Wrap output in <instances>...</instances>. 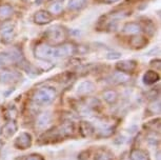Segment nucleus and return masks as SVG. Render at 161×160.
Returning <instances> with one entry per match:
<instances>
[{
    "label": "nucleus",
    "instance_id": "20e7f679",
    "mask_svg": "<svg viewBox=\"0 0 161 160\" xmlns=\"http://www.w3.org/2000/svg\"><path fill=\"white\" fill-rule=\"evenodd\" d=\"M21 60H22V56L19 51H5V52L0 53V68L15 64L17 62H20Z\"/></svg>",
    "mask_w": 161,
    "mask_h": 160
},
{
    "label": "nucleus",
    "instance_id": "5701e85b",
    "mask_svg": "<svg viewBox=\"0 0 161 160\" xmlns=\"http://www.w3.org/2000/svg\"><path fill=\"white\" fill-rule=\"evenodd\" d=\"M94 160H114V155L108 151L101 150L96 153Z\"/></svg>",
    "mask_w": 161,
    "mask_h": 160
},
{
    "label": "nucleus",
    "instance_id": "7c9ffc66",
    "mask_svg": "<svg viewBox=\"0 0 161 160\" xmlns=\"http://www.w3.org/2000/svg\"><path fill=\"white\" fill-rule=\"evenodd\" d=\"M118 0H104V2L106 3H114V2H117Z\"/></svg>",
    "mask_w": 161,
    "mask_h": 160
},
{
    "label": "nucleus",
    "instance_id": "39448f33",
    "mask_svg": "<svg viewBox=\"0 0 161 160\" xmlns=\"http://www.w3.org/2000/svg\"><path fill=\"white\" fill-rule=\"evenodd\" d=\"M32 135L28 132H22L16 137L14 141V146L17 150H26L32 146Z\"/></svg>",
    "mask_w": 161,
    "mask_h": 160
},
{
    "label": "nucleus",
    "instance_id": "b1692460",
    "mask_svg": "<svg viewBox=\"0 0 161 160\" xmlns=\"http://www.w3.org/2000/svg\"><path fill=\"white\" fill-rule=\"evenodd\" d=\"M50 12L51 14H60L63 10V3L62 1H60V0H56V1H54L53 3L50 5Z\"/></svg>",
    "mask_w": 161,
    "mask_h": 160
},
{
    "label": "nucleus",
    "instance_id": "a211bd4d",
    "mask_svg": "<svg viewBox=\"0 0 161 160\" xmlns=\"http://www.w3.org/2000/svg\"><path fill=\"white\" fill-rule=\"evenodd\" d=\"M112 79H113V82L117 83V84H123V83H126L130 81V76L125 73H122V72H116V73L113 74L112 76Z\"/></svg>",
    "mask_w": 161,
    "mask_h": 160
},
{
    "label": "nucleus",
    "instance_id": "a878e982",
    "mask_svg": "<svg viewBox=\"0 0 161 160\" xmlns=\"http://www.w3.org/2000/svg\"><path fill=\"white\" fill-rule=\"evenodd\" d=\"M160 100L158 99L156 101H153L148 105V110H150L153 114H159L160 113Z\"/></svg>",
    "mask_w": 161,
    "mask_h": 160
},
{
    "label": "nucleus",
    "instance_id": "ddd939ff",
    "mask_svg": "<svg viewBox=\"0 0 161 160\" xmlns=\"http://www.w3.org/2000/svg\"><path fill=\"white\" fill-rule=\"evenodd\" d=\"M1 133H2V136L4 138H11L13 137L15 133L17 132V124L15 121H8V123L2 126V130H1Z\"/></svg>",
    "mask_w": 161,
    "mask_h": 160
},
{
    "label": "nucleus",
    "instance_id": "bb28decb",
    "mask_svg": "<svg viewBox=\"0 0 161 160\" xmlns=\"http://www.w3.org/2000/svg\"><path fill=\"white\" fill-rule=\"evenodd\" d=\"M4 117L8 121H14L15 118L17 117V111L15 108H8V111H5Z\"/></svg>",
    "mask_w": 161,
    "mask_h": 160
},
{
    "label": "nucleus",
    "instance_id": "393cba45",
    "mask_svg": "<svg viewBox=\"0 0 161 160\" xmlns=\"http://www.w3.org/2000/svg\"><path fill=\"white\" fill-rule=\"evenodd\" d=\"M113 133H114L113 126H110V125L102 126V128L99 130V136H100V137H110V136H112Z\"/></svg>",
    "mask_w": 161,
    "mask_h": 160
},
{
    "label": "nucleus",
    "instance_id": "f257e3e1",
    "mask_svg": "<svg viewBox=\"0 0 161 160\" xmlns=\"http://www.w3.org/2000/svg\"><path fill=\"white\" fill-rule=\"evenodd\" d=\"M35 56L41 60H54L73 56L76 54V47L73 43H63L59 47H52L47 43H40L35 47Z\"/></svg>",
    "mask_w": 161,
    "mask_h": 160
},
{
    "label": "nucleus",
    "instance_id": "aec40b11",
    "mask_svg": "<svg viewBox=\"0 0 161 160\" xmlns=\"http://www.w3.org/2000/svg\"><path fill=\"white\" fill-rule=\"evenodd\" d=\"M102 97H103V100H104L106 103H110V104H113L118 100L117 92L116 91H113V90L105 91V92L103 93Z\"/></svg>",
    "mask_w": 161,
    "mask_h": 160
},
{
    "label": "nucleus",
    "instance_id": "2f4dec72",
    "mask_svg": "<svg viewBox=\"0 0 161 160\" xmlns=\"http://www.w3.org/2000/svg\"><path fill=\"white\" fill-rule=\"evenodd\" d=\"M24 1H29V0H24Z\"/></svg>",
    "mask_w": 161,
    "mask_h": 160
},
{
    "label": "nucleus",
    "instance_id": "c756f323",
    "mask_svg": "<svg viewBox=\"0 0 161 160\" xmlns=\"http://www.w3.org/2000/svg\"><path fill=\"white\" fill-rule=\"evenodd\" d=\"M160 154H161L160 150H158V151H157V153H156V159H157V160H161V159H160Z\"/></svg>",
    "mask_w": 161,
    "mask_h": 160
},
{
    "label": "nucleus",
    "instance_id": "4be33fe9",
    "mask_svg": "<svg viewBox=\"0 0 161 160\" xmlns=\"http://www.w3.org/2000/svg\"><path fill=\"white\" fill-rule=\"evenodd\" d=\"M87 0H69V8L73 11H80L86 7Z\"/></svg>",
    "mask_w": 161,
    "mask_h": 160
},
{
    "label": "nucleus",
    "instance_id": "412c9836",
    "mask_svg": "<svg viewBox=\"0 0 161 160\" xmlns=\"http://www.w3.org/2000/svg\"><path fill=\"white\" fill-rule=\"evenodd\" d=\"M130 43L135 49H141V47H144L147 44V40L142 36H135V37L130 39Z\"/></svg>",
    "mask_w": 161,
    "mask_h": 160
},
{
    "label": "nucleus",
    "instance_id": "dca6fc26",
    "mask_svg": "<svg viewBox=\"0 0 161 160\" xmlns=\"http://www.w3.org/2000/svg\"><path fill=\"white\" fill-rule=\"evenodd\" d=\"M141 25L137 22H127L123 26V32L129 35H137L139 33H141Z\"/></svg>",
    "mask_w": 161,
    "mask_h": 160
},
{
    "label": "nucleus",
    "instance_id": "2eb2a0df",
    "mask_svg": "<svg viewBox=\"0 0 161 160\" xmlns=\"http://www.w3.org/2000/svg\"><path fill=\"white\" fill-rule=\"evenodd\" d=\"M159 78V74L156 71H147L144 73L142 80H143V83L147 84V86H153V84L158 82Z\"/></svg>",
    "mask_w": 161,
    "mask_h": 160
},
{
    "label": "nucleus",
    "instance_id": "f8f14e48",
    "mask_svg": "<svg viewBox=\"0 0 161 160\" xmlns=\"http://www.w3.org/2000/svg\"><path fill=\"white\" fill-rule=\"evenodd\" d=\"M79 133L83 138H89L95 133V128L90 121H81L79 123Z\"/></svg>",
    "mask_w": 161,
    "mask_h": 160
},
{
    "label": "nucleus",
    "instance_id": "cd10ccee",
    "mask_svg": "<svg viewBox=\"0 0 161 160\" xmlns=\"http://www.w3.org/2000/svg\"><path fill=\"white\" fill-rule=\"evenodd\" d=\"M120 57H121V54H120V53H117V52H111V53H108V54H106V58L110 59V60L119 59Z\"/></svg>",
    "mask_w": 161,
    "mask_h": 160
},
{
    "label": "nucleus",
    "instance_id": "1a4fd4ad",
    "mask_svg": "<svg viewBox=\"0 0 161 160\" xmlns=\"http://www.w3.org/2000/svg\"><path fill=\"white\" fill-rule=\"evenodd\" d=\"M52 19H53V16H52L51 13H48L47 11H38L36 12L35 15H34V21L35 23H37L39 25H47L50 23Z\"/></svg>",
    "mask_w": 161,
    "mask_h": 160
},
{
    "label": "nucleus",
    "instance_id": "f03ea898",
    "mask_svg": "<svg viewBox=\"0 0 161 160\" xmlns=\"http://www.w3.org/2000/svg\"><path fill=\"white\" fill-rule=\"evenodd\" d=\"M56 96H57V92L54 87L45 86L39 89L35 93L34 96H33V100H34L36 104L43 107V105L51 104L52 102L55 100Z\"/></svg>",
    "mask_w": 161,
    "mask_h": 160
},
{
    "label": "nucleus",
    "instance_id": "0eeeda50",
    "mask_svg": "<svg viewBox=\"0 0 161 160\" xmlns=\"http://www.w3.org/2000/svg\"><path fill=\"white\" fill-rule=\"evenodd\" d=\"M0 35L2 37V40H3L5 43H8L13 40L14 35H15V30H14V25L10 22H5L3 25L0 29Z\"/></svg>",
    "mask_w": 161,
    "mask_h": 160
},
{
    "label": "nucleus",
    "instance_id": "4468645a",
    "mask_svg": "<svg viewBox=\"0 0 161 160\" xmlns=\"http://www.w3.org/2000/svg\"><path fill=\"white\" fill-rule=\"evenodd\" d=\"M52 121V115L48 112H44V113H41L40 115L37 117V120H36V126L38 129H44L45 126H47Z\"/></svg>",
    "mask_w": 161,
    "mask_h": 160
},
{
    "label": "nucleus",
    "instance_id": "9b49d317",
    "mask_svg": "<svg viewBox=\"0 0 161 160\" xmlns=\"http://www.w3.org/2000/svg\"><path fill=\"white\" fill-rule=\"evenodd\" d=\"M95 91V84L90 80L81 81L77 86V93L79 95H89Z\"/></svg>",
    "mask_w": 161,
    "mask_h": 160
},
{
    "label": "nucleus",
    "instance_id": "7ed1b4c3",
    "mask_svg": "<svg viewBox=\"0 0 161 160\" xmlns=\"http://www.w3.org/2000/svg\"><path fill=\"white\" fill-rule=\"evenodd\" d=\"M44 35L45 38L53 44L61 43L62 41H64V39L66 37L65 30L60 25H54L52 28L47 29V31L45 32Z\"/></svg>",
    "mask_w": 161,
    "mask_h": 160
},
{
    "label": "nucleus",
    "instance_id": "6ab92c4d",
    "mask_svg": "<svg viewBox=\"0 0 161 160\" xmlns=\"http://www.w3.org/2000/svg\"><path fill=\"white\" fill-rule=\"evenodd\" d=\"M130 160H150V158L145 151L135 149L130 152Z\"/></svg>",
    "mask_w": 161,
    "mask_h": 160
},
{
    "label": "nucleus",
    "instance_id": "f3484780",
    "mask_svg": "<svg viewBox=\"0 0 161 160\" xmlns=\"http://www.w3.org/2000/svg\"><path fill=\"white\" fill-rule=\"evenodd\" d=\"M13 13H14V10L11 5H8V4L0 5V20L1 21H5L8 19H10Z\"/></svg>",
    "mask_w": 161,
    "mask_h": 160
},
{
    "label": "nucleus",
    "instance_id": "423d86ee",
    "mask_svg": "<svg viewBox=\"0 0 161 160\" xmlns=\"http://www.w3.org/2000/svg\"><path fill=\"white\" fill-rule=\"evenodd\" d=\"M22 76L19 72L16 71H10V70H2L0 71V82L4 84L10 83H16L18 82Z\"/></svg>",
    "mask_w": 161,
    "mask_h": 160
},
{
    "label": "nucleus",
    "instance_id": "6e6552de",
    "mask_svg": "<svg viewBox=\"0 0 161 160\" xmlns=\"http://www.w3.org/2000/svg\"><path fill=\"white\" fill-rule=\"evenodd\" d=\"M136 68H137V62L135 60H121L116 64L117 70L125 74L133 73Z\"/></svg>",
    "mask_w": 161,
    "mask_h": 160
},
{
    "label": "nucleus",
    "instance_id": "c85d7f7f",
    "mask_svg": "<svg viewBox=\"0 0 161 160\" xmlns=\"http://www.w3.org/2000/svg\"><path fill=\"white\" fill-rule=\"evenodd\" d=\"M24 160H45L43 158V156L39 155V154H32V155H29Z\"/></svg>",
    "mask_w": 161,
    "mask_h": 160
},
{
    "label": "nucleus",
    "instance_id": "9d476101",
    "mask_svg": "<svg viewBox=\"0 0 161 160\" xmlns=\"http://www.w3.org/2000/svg\"><path fill=\"white\" fill-rule=\"evenodd\" d=\"M56 130H57V132H58V134L60 135V137L65 138L74 134L75 125L72 121H66L64 123H62L58 128H56Z\"/></svg>",
    "mask_w": 161,
    "mask_h": 160
}]
</instances>
